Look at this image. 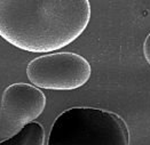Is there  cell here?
Returning <instances> with one entry per match:
<instances>
[{"mask_svg": "<svg viewBox=\"0 0 150 145\" xmlns=\"http://www.w3.org/2000/svg\"><path fill=\"white\" fill-rule=\"evenodd\" d=\"M88 0H0V37L29 53L63 48L86 30Z\"/></svg>", "mask_w": 150, "mask_h": 145, "instance_id": "1", "label": "cell"}, {"mask_svg": "<svg viewBox=\"0 0 150 145\" xmlns=\"http://www.w3.org/2000/svg\"><path fill=\"white\" fill-rule=\"evenodd\" d=\"M47 145H129V130L115 112L74 106L55 119Z\"/></svg>", "mask_w": 150, "mask_h": 145, "instance_id": "2", "label": "cell"}, {"mask_svg": "<svg viewBox=\"0 0 150 145\" xmlns=\"http://www.w3.org/2000/svg\"><path fill=\"white\" fill-rule=\"evenodd\" d=\"M26 75L37 88L74 90L85 85L92 75L88 61L71 51L52 53L32 60Z\"/></svg>", "mask_w": 150, "mask_h": 145, "instance_id": "3", "label": "cell"}, {"mask_svg": "<svg viewBox=\"0 0 150 145\" xmlns=\"http://www.w3.org/2000/svg\"><path fill=\"white\" fill-rule=\"evenodd\" d=\"M45 108L46 96L37 87L24 82L8 86L1 97L0 136H14L36 120Z\"/></svg>", "mask_w": 150, "mask_h": 145, "instance_id": "4", "label": "cell"}, {"mask_svg": "<svg viewBox=\"0 0 150 145\" xmlns=\"http://www.w3.org/2000/svg\"><path fill=\"white\" fill-rule=\"evenodd\" d=\"M45 129L40 122L33 121L24 126L14 136L1 141L0 145H44Z\"/></svg>", "mask_w": 150, "mask_h": 145, "instance_id": "5", "label": "cell"}, {"mask_svg": "<svg viewBox=\"0 0 150 145\" xmlns=\"http://www.w3.org/2000/svg\"><path fill=\"white\" fill-rule=\"evenodd\" d=\"M143 56L150 65V33L147 36L143 42Z\"/></svg>", "mask_w": 150, "mask_h": 145, "instance_id": "6", "label": "cell"}]
</instances>
